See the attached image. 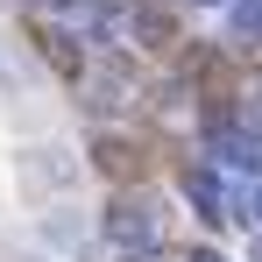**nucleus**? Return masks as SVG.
Instances as JSON below:
<instances>
[{
	"mask_svg": "<svg viewBox=\"0 0 262 262\" xmlns=\"http://www.w3.org/2000/svg\"><path fill=\"white\" fill-rule=\"evenodd\" d=\"M106 241H114L121 255H149V248L163 241V213H156L149 199H114V206H106Z\"/></svg>",
	"mask_w": 262,
	"mask_h": 262,
	"instance_id": "f257e3e1",
	"label": "nucleus"
},
{
	"mask_svg": "<svg viewBox=\"0 0 262 262\" xmlns=\"http://www.w3.org/2000/svg\"><path fill=\"white\" fill-rule=\"evenodd\" d=\"M184 191H191V206H199L206 220H220V213H227V199H220L213 170H184Z\"/></svg>",
	"mask_w": 262,
	"mask_h": 262,
	"instance_id": "f03ea898",
	"label": "nucleus"
},
{
	"mask_svg": "<svg viewBox=\"0 0 262 262\" xmlns=\"http://www.w3.org/2000/svg\"><path fill=\"white\" fill-rule=\"evenodd\" d=\"M227 14H234V36L241 43H262V0H227Z\"/></svg>",
	"mask_w": 262,
	"mask_h": 262,
	"instance_id": "7ed1b4c3",
	"label": "nucleus"
},
{
	"mask_svg": "<svg viewBox=\"0 0 262 262\" xmlns=\"http://www.w3.org/2000/svg\"><path fill=\"white\" fill-rule=\"evenodd\" d=\"M128 36L135 43H170V21H163L156 7H142V14H128Z\"/></svg>",
	"mask_w": 262,
	"mask_h": 262,
	"instance_id": "20e7f679",
	"label": "nucleus"
},
{
	"mask_svg": "<svg viewBox=\"0 0 262 262\" xmlns=\"http://www.w3.org/2000/svg\"><path fill=\"white\" fill-rule=\"evenodd\" d=\"M99 170H128V142H99Z\"/></svg>",
	"mask_w": 262,
	"mask_h": 262,
	"instance_id": "39448f33",
	"label": "nucleus"
},
{
	"mask_svg": "<svg viewBox=\"0 0 262 262\" xmlns=\"http://www.w3.org/2000/svg\"><path fill=\"white\" fill-rule=\"evenodd\" d=\"M241 227H262V184L248 191V199H241Z\"/></svg>",
	"mask_w": 262,
	"mask_h": 262,
	"instance_id": "423d86ee",
	"label": "nucleus"
},
{
	"mask_svg": "<svg viewBox=\"0 0 262 262\" xmlns=\"http://www.w3.org/2000/svg\"><path fill=\"white\" fill-rule=\"evenodd\" d=\"M191 262H227V255H213V248H199V255H191Z\"/></svg>",
	"mask_w": 262,
	"mask_h": 262,
	"instance_id": "0eeeda50",
	"label": "nucleus"
},
{
	"mask_svg": "<svg viewBox=\"0 0 262 262\" xmlns=\"http://www.w3.org/2000/svg\"><path fill=\"white\" fill-rule=\"evenodd\" d=\"M191 7H220V0H191Z\"/></svg>",
	"mask_w": 262,
	"mask_h": 262,
	"instance_id": "6e6552de",
	"label": "nucleus"
}]
</instances>
